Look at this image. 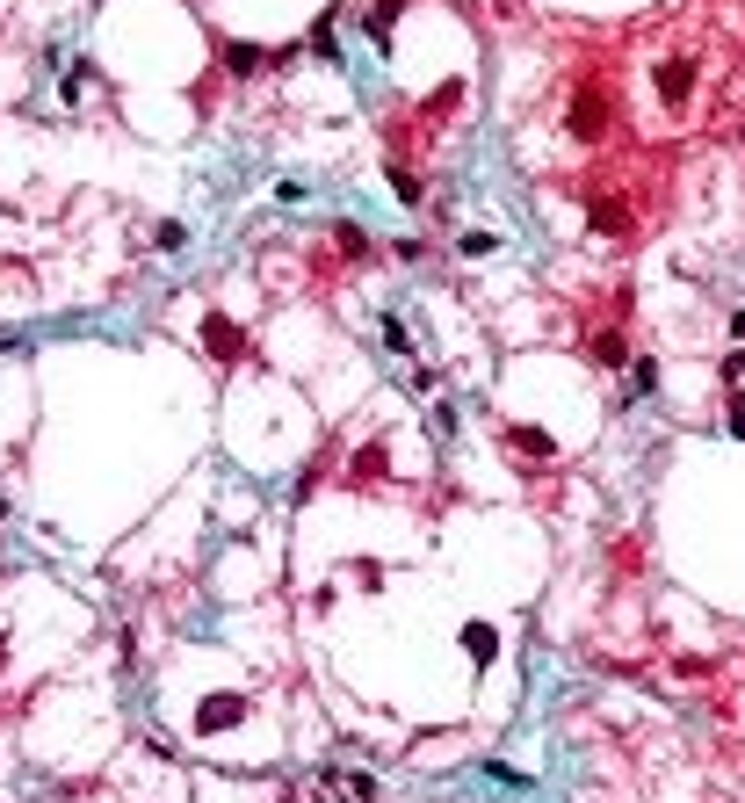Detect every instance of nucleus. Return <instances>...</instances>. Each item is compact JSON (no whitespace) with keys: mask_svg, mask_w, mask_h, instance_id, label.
<instances>
[{"mask_svg":"<svg viewBox=\"0 0 745 803\" xmlns=\"http://www.w3.org/2000/svg\"><path fill=\"white\" fill-rule=\"evenodd\" d=\"M615 116H623V80H615L608 58H586L572 73V87H565V131L579 145H601L615 131Z\"/></svg>","mask_w":745,"mask_h":803,"instance_id":"obj_1","label":"nucleus"},{"mask_svg":"<svg viewBox=\"0 0 745 803\" xmlns=\"http://www.w3.org/2000/svg\"><path fill=\"white\" fill-rule=\"evenodd\" d=\"M695 80H702V58L695 51H659V58H651V95H659L666 116H688Z\"/></svg>","mask_w":745,"mask_h":803,"instance_id":"obj_2","label":"nucleus"},{"mask_svg":"<svg viewBox=\"0 0 745 803\" xmlns=\"http://www.w3.org/2000/svg\"><path fill=\"white\" fill-rule=\"evenodd\" d=\"M586 232L594 239H637V196L594 181V189H586Z\"/></svg>","mask_w":745,"mask_h":803,"instance_id":"obj_3","label":"nucleus"},{"mask_svg":"<svg viewBox=\"0 0 745 803\" xmlns=\"http://www.w3.org/2000/svg\"><path fill=\"white\" fill-rule=\"evenodd\" d=\"M297 58V44H283V51H261V44H246V37H225L217 44V66H225L232 80H254V73H268V66H290Z\"/></svg>","mask_w":745,"mask_h":803,"instance_id":"obj_4","label":"nucleus"},{"mask_svg":"<svg viewBox=\"0 0 745 803\" xmlns=\"http://www.w3.org/2000/svg\"><path fill=\"white\" fill-rule=\"evenodd\" d=\"M196 341H203V355H210V362H225V369H239L246 355H254V341H246V326H239V319H225V312H210Z\"/></svg>","mask_w":745,"mask_h":803,"instance_id":"obj_5","label":"nucleus"},{"mask_svg":"<svg viewBox=\"0 0 745 803\" xmlns=\"http://www.w3.org/2000/svg\"><path fill=\"white\" fill-rule=\"evenodd\" d=\"M507 449H514V456H529L536 471H550V463H557V442L543 435V427H529V420H507Z\"/></svg>","mask_w":745,"mask_h":803,"instance_id":"obj_6","label":"nucleus"},{"mask_svg":"<svg viewBox=\"0 0 745 803\" xmlns=\"http://www.w3.org/2000/svg\"><path fill=\"white\" fill-rule=\"evenodd\" d=\"M304 51H312L319 66H348V58H340V8H326V15L312 22V37H304Z\"/></svg>","mask_w":745,"mask_h":803,"instance_id":"obj_7","label":"nucleus"},{"mask_svg":"<svg viewBox=\"0 0 745 803\" xmlns=\"http://www.w3.org/2000/svg\"><path fill=\"white\" fill-rule=\"evenodd\" d=\"M384 174H391V196H398V203H406V210H420V203H427V181H420V174H413L406 160H398V152H391V160H384Z\"/></svg>","mask_w":745,"mask_h":803,"instance_id":"obj_8","label":"nucleus"},{"mask_svg":"<svg viewBox=\"0 0 745 803\" xmlns=\"http://www.w3.org/2000/svg\"><path fill=\"white\" fill-rule=\"evenodd\" d=\"M398 15H406V0H369V44H377V51H391V29H398Z\"/></svg>","mask_w":745,"mask_h":803,"instance_id":"obj_9","label":"nucleus"},{"mask_svg":"<svg viewBox=\"0 0 745 803\" xmlns=\"http://www.w3.org/2000/svg\"><path fill=\"white\" fill-rule=\"evenodd\" d=\"M463 652H471L478 666H492V659H500V630H492V623H463Z\"/></svg>","mask_w":745,"mask_h":803,"instance_id":"obj_10","label":"nucleus"},{"mask_svg":"<svg viewBox=\"0 0 745 803\" xmlns=\"http://www.w3.org/2000/svg\"><path fill=\"white\" fill-rule=\"evenodd\" d=\"M326 232H333V246H340V254H348V261H369V254H377L362 225H326Z\"/></svg>","mask_w":745,"mask_h":803,"instance_id":"obj_11","label":"nucleus"},{"mask_svg":"<svg viewBox=\"0 0 745 803\" xmlns=\"http://www.w3.org/2000/svg\"><path fill=\"white\" fill-rule=\"evenodd\" d=\"M384 355H413V333H406V319H398V312H384Z\"/></svg>","mask_w":745,"mask_h":803,"instance_id":"obj_12","label":"nucleus"},{"mask_svg":"<svg viewBox=\"0 0 745 803\" xmlns=\"http://www.w3.org/2000/svg\"><path fill=\"white\" fill-rule=\"evenodd\" d=\"M651 391H659V362L637 355V362H630V398H651Z\"/></svg>","mask_w":745,"mask_h":803,"instance_id":"obj_13","label":"nucleus"},{"mask_svg":"<svg viewBox=\"0 0 745 803\" xmlns=\"http://www.w3.org/2000/svg\"><path fill=\"white\" fill-rule=\"evenodd\" d=\"M152 246H160V254H181V246H189V225H181V218L152 225Z\"/></svg>","mask_w":745,"mask_h":803,"instance_id":"obj_14","label":"nucleus"},{"mask_svg":"<svg viewBox=\"0 0 745 803\" xmlns=\"http://www.w3.org/2000/svg\"><path fill=\"white\" fill-rule=\"evenodd\" d=\"M456 254H500V232H456Z\"/></svg>","mask_w":745,"mask_h":803,"instance_id":"obj_15","label":"nucleus"},{"mask_svg":"<svg viewBox=\"0 0 745 803\" xmlns=\"http://www.w3.org/2000/svg\"><path fill=\"white\" fill-rule=\"evenodd\" d=\"M427 420H434V435H456V406H449V398H434Z\"/></svg>","mask_w":745,"mask_h":803,"instance_id":"obj_16","label":"nucleus"},{"mask_svg":"<svg viewBox=\"0 0 745 803\" xmlns=\"http://www.w3.org/2000/svg\"><path fill=\"white\" fill-rule=\"evenodd\" d=\"M738 377H745V348H731V355H724V384H738Z\"/></svg>","mask_w":745,"mask_h":803,"instance_id":"obj_17","label":"nucleus"},{"mask_svg":"<svg viewBox=\"0 0 745 803\" xmlns=\"http://www.w3.org/2000/svg\"><path fill=\"white\" fill-rule=\"evenodd\" d=\"M724 427H731V435H745V398H731V413H724Z\"/></svg>","mask_w":745,"mask_h":803,"instance_id":"obj_18","label":"nucleus"},{"mask_svg":"<svg viewBox=\"0 0 745 803\" xmlns=\"http://www.w3.org/2000/svg\"><path fill=\"white\" fill-rule=\"evenodd\" d=\"M0 521H8V492H0Z\"/></svg>","mask_w":745,"mask_h":803,"instance_id":"obj_19","label":"nucleus"}]
</instances>
